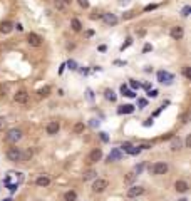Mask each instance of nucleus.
I'll use <instances>...</instances> for the list:
<instances>
[{
    "label": "nucleus",
    "instance_id": "33",
    "mask_svg": "<svg viewBox=\"0 0 191 201\" xmlns=\"http://www.w3.org/2000/svg\"><path fill=\"white\" fill-rule=\"evenodd\" d=\"M79 5L84 7V9H89V0H79Z\"/></svg>",
    "mask_w": 191,
    "mask_h": 201
},
{
    "label": "nucleus",
    "instance_id": "12",
    "mask_svg": "<svg viewBox=\"0 0 191 201\" xmlns=\"http://www.w3.org/2000/svg\"><path fill=\"white\" fill-rule=\"evenodd\" d=\"M169 35H171L174 40H181L183 35H184V30H183V27H173L171 32H169Z\"/></svg>",
    "mask_w": 191,
    "mask_h": 201
},
{
    "label": "nucleus",
    "instance_id": "50",
    "mask_svg": "<svg viewBox=\"0 0 191 201\" xmlns=\"http://www.w3.org/2000/svg\"><path fill=\"white\" fill-rule=\"evenodd\" d=\"M15 28H17V30L20 32V30H24V27L22 25H20V24H17V25H15Z\"/></svg>",
    "mask_w": 191,
    "mask_h": 201
},
{
    "label": "nucleus",
    "instance_id": "8",
    "mask_svg": "<svg viewBox=\"0 0 191 201\" xmlns=\"http://www.w3.org/2000/svg\"><path fill=\"white\" fill-rule=\"evenodd\" d=\"M141 194H144L143 186H131L129 190H127V198H138Z\"/></svg>",
    "mask_w": 191,
    "mask_h": 201
},
{
    "label": "nucleus",
    "instance_id": "2",
    "mask_svg": "<svg viewBox=\"0 0 191 201\" xmlns=\"http://www.w3.org/2000/svg\"><path fill=\"white\" fill-rule=\"evenodd\" d=\"M7 158L14 163L22 161V151H20V147H10V149L7 151Z\"/></svg>",
    "mask_w": 191,
    "mask_h": 201
},
{
    "label": "nucleus",
    "instance_id": "4",
    "mask_svg": "<svg viewBox=\"0 0 191 201\" xmlns=\"http://www.w3.org/2000/svg\"><path fill=\"white\" fill-rule=\"evenodd\" d=\"M27 42H29V46H32V47H40L42 46V37H40L39 34L30 32V34L27 35Z\"/></svg>",
    "mask_w": 191,
    "mask_h": 201
},
{
    "label": "nucleus",
    "instance_id": "20",
    "mask_svg": "<svg viewBox=\"0 0 191 201\" xmlns=\"http://www.w3.org/2000/svg\"><path fill=\"white\" fill-rule=\"evenodd\" d=\"M64 199H65V201H76V199H77V193H76V191H67V193L64 194Z\"/></svg>",
    "mask_w": 191,
    "mask_h": 201
},
{
    "label": "nucleus",
    "instance_id": "23",
    "mask_svg": "<svg viewBox=\"0 0 191 201\" xmlns=\"http://www.w3.org/2000/svg\"><path fill=\"white\" fill-rule=\"evenodd\" d=\"M171 149H173V151H178V149H181V141H180V138H173V142H171Z\"/></svg>",
    "mask_w": 191,
    "mask_h": 201
},
{
    "label": "nucleus",
    "instance_id": "43",
    "mask_svg": "<svg viewBox=\"0 0 191 201\" xmlns=\"http://www.w3.org/2000/svg\"><path fill=\"white\" fill-rule=\"evenodd\" d=\"M146 104H148L146 99H139V106H141V107H146Z\"/></svg>",
    "mask_w": 191,
    "mask_h": 201
},
{
    "label": "nucleus",
    "instance_id": "10",
    "mask_svg": "<svg viewBox=\"0 0 191 201\" xmlns=\"http://www.w3.org/2000/svg\"><path fill=\"white\" fill-rule=\"evenodd\" d=\"M59 128H60V126H59V122H57V121H51L47 126H45V131H47L49 136H54V134L59 133Z\"/></svg>",
    "mask_w": 191,
    "mask_h": 201
},
{
    "label": "nucleus",
    "instance_id": "11",
    "mask_svg": "<svg viewBox=\"0 0 191 201\" xmlns=\"http://www.w3.org/2000/svg\"><path fill=\"white\" fill-rule=\"evenodd\" d=\"M101 158H102V151L101 149H92L89 153L87 161H89V163H97V161H101Z\"/></svg>",
    "mask_w": 191,
    "mask_h": 201
},
{
    "label": "nucleus",
    "instance_id": "19",
    "mask_svg": "<svg viewBox=\"0 0 191 201\" xmlns=\"http://www.w3.org/2000/svg\"><path fill=\"white\" fill-rule=\"evenodd\" d=\"M70 25H72V30H74V32H81V28H82V24L79 22L77 19H72V20H70Z\"/></svg>",
    "mask_w": 191,
    "mask_h": 201
},
{
    "label": "nucleus",
    "instance_id": "29",
    "mask_svg": "<svg viewBox=\"0 0 191 201\" xmlns=\"http://www.w3.org/2000/svg\"><path fill=\"white\" fill-rule=\"evenodd\" d=\"M189 12H191V7H189V5H186L184 9L181 10V15H183V17H188V15H189Z\"/></svg>",
    "mask_w": 191,
    "mask_h": 201
},
{
    "label": "nucleus",
    "instance_id": "18",
    "mask_svg": "<svg viewBox=\"0 0 191 201\" xmlns=\"http://www.w3.org/2000/svg\"><path fill=\"white\" fill-rule=\"evenodd\" d=\"M131 112H134V106H131V104H126L119 109V114H131Z\"/></svg>",
    "mask_w": 191,
    "mask_h": 201
},
{
    "label": "nucleus",
    "instance_id": "30",
    "mask_svg": "<svg viewBox=\"0 0 191 201\" xmlns=\"http://www.w3.org/2000/svg\"><path fill=\"white\" fill-rule=\"evenodd\" d=\"M183 74H184V77H186V79H191V71H189V67H188V65H184V69H183Z\"/></svg>",
    "mask_w": 191,
    "mask_h": 201
},
{
    "label": "nucleus",
    "instance_id": "25",
    "mask_svg": "<svg viewBox=\"0 0 191 201\" xmlns=\"http://www.w3.org/2000/svg\"><path fill=\"white\" fill-rule=\"evenodd\" d=\"M30 158H32V151L30 149H27L25 153H22V161H29Z\"/></svg>",
    "mask_w": 191,
    "mask_h": 201
},
{
    "label": "nucleus",
    "instance_id": "7",
    "mask_svg": "<svg viewBox=\"0 0 191 201\" xmlns=\"http://www.w3.org/2000/svg\"><path fill=\"white\" fill-rule=\"evenodd\" d=\"M101 17H102V20H104L106 25H116V24L119 22V19L116 17L114 14H111V12H106V14H102Z\"/></svg>",
    "mask_w": 191,
    "mask_h": 201
},
{
    "label": "nucleus",
    "instance_id": "36",
    "mask_svg": "<svg viewBox=\"0 0 191 201\" xmlns=\"http://www.w3.org/2000/svg\"><path fill=\"white\" fill-rule=\"evenodd\" d=\"M67 65H69L70 69H72V71H76V69H77V67H76V62H74V60H69Z\"/></svg>",
    "mask_w": 191,
    "mask_h": 201
},
{
    "label": "nucleus",
    "instance_id": "39",
    "mask_svg": "<svg viewBox=\"0 0 191 201\" xmlns=\"http://www.w3.org/2000/svg\"><path fill=\"white\" fill-rule=\"evenodd\" d=\"M124 96H127V97H134L136 94H134V91H126V92H124Z\"/></svg>",
    "mask_w": 191,
    "mask_h": 201
},
{
    "label": "nucleus",
    "instance_id": "15",
    "mask_svg": "<svg viewBox=\"0 0 191 201\" xmlns=\"http://www.w3.org/2000/svg\"><path fill=\"white\" fill-rule=\"evenodd\" d=\"M35 184L40 188H47L49 184H51V178H47V176H39V178L35 179Z\"/></svg>",
    "mask_w": 191,
    "mask_h": 201
},
{
    "label": "nucleus",
    "instance_id": "53",
    "mask_svg": "<svg viewBox=\"0 0 191 201\" xmlns=\"http://www.w3.org/2000/svg\"><path fill=\"white\" fill-rule=\"evenodd\" d=\"M64 2H65V3H69V2H70V0H64Z\"/></svg>",
    "mask_w": 191,
    "mask_h": 201
},
{
    "label": "nucleus",
    "instance_id": "45",
    "mask_svg": "<svg viewBox=\"0 0 191 201\" xmlns=\"http://www.w3.org/2000/svg\"><path fill=\"white\" fill-rule=\"evenodd\" d=\"M189 146H191V136L186 138V147H189Z\"/></svg>",
    "mask_w": 191,
    "mask_h": 201
},
{
    "label": "nucleus",
    "instance_id": "47",
    "mask_svg": "<svg viewBox=\"0 0 191 201\" xmlns=\"http://www.w3.org/2000/svg\"><path fill=\"white\" fill-rule=\"evenodd\" d=\"M126 91H127V85H124V84H122V85H121V92L124 94V92H126Z\"/></svg>",
    "mask_w": 191,
    "mask_h": 201
},
{
    "label": "nucleus",
    "instance_id": "1",
    "mask_svg": "<svg viewBox=\"0 0 191 201\" xmlns=\"http://www.w3.org/2000/svg\"><path fill=\"white\" fill-rule=\"evenodd\" d=\"M20 139H22V131L20 129H10L9 133L5 134V141L12 142V144H17Z\"/></svg>",
    "mask_w": 191,
    "mask_h": 201
},
{
    "label": "nucleus",
    "instance_id": "42",
    "mask_svg": "<svg viewBox=\"0 0 191 201\" xmlns=\"http://www.w3.org/2000/svg\"><path fill=\"white\" fill-rule=\"evenodd\" d=\"M5 92H7V87H0V96H3V97H5V96H7Z\"/></svg>",
    "mask_w": 191,
    "mask_h": 201
},
{
    "label": "nucleus",
    "instance_id": "5",
    "mask_svg": "<svg viewBox=\"0 0 191 201\" xmlns=\"http://www.w3.org/2000/svg\"><path fill=\"white\" fill-rule=\"evenodd\" d=\"M107 186H109V181H107V179H96L94 184H92V191L94 193H102V191H106Z\"/></svg>",
    "mask_w": 191,
    "mask_h": 201
},
{
    "label": "nucleus",
    "instance_id": "16",
    "mask_svg": "<svg viewBox=\"0 0 191 201\" xmlns=\"http://www.w3.org/2000/svg\"><path fill=\"white\" fill-rule=\"evenodd\" d=\"M174 188H176V191L178 193H186L188 191V183L186 181H183V179H180V181H176V184H174Z\"/></svg>",
    "mask_w": 191,
    "mask_h": 201
},
{
    "label": "nucleus",
    "instance_id": "51",
    "mask_svg": "<svg viewBox=\"0 0 191 201\" xmlns=\"http://www.w3.org/2000/svg\"><path fill=\"white\" fill-rule=\"evenodd\" d=\"M129 0H119V3H127Z\"/></svg>",
    "mask_w": 191,
    "mask_h": 201
},
{
    "label": "nucleus",
    "instance_id": "17",
    "mask_svg": "<svg viewBox=\"0 0 191 201\" xmlns=\"http://www.w3.org/2000/svg\"><path fill=\"white\" fill-rule=\"evenodd\" d=\"M82 178H84V181H89V179H94V178H97V171H94V169H87V171H84V174H82Z\"/></svg>",
    "mask_w": 191,
    "mask_h": 201
},
{
    "label": "nucleus",
    "instance_id": "28",
    "mask_svg": "<svg viewBox=\"0 0 191 201\" xmlns=\"http://www.w3.org/2000/svg\"><path fill=\"white\" fill-rule=\"evenodd\" d=\"M134 179H136V174H134V173H129V174L126 176V183H127V184H131Z\"/></svg>",
    "mask_w": 191,
    "mask_h": 201
},
{
    "label": "nucleus",
    "instance_id": "26",
    "mask_svg": "<svg viewBox=\"0 0 191 201\" xmlns=\"http://www.w3.org/2000/svg\"><path fill=\"white\" fill-rule=\"evenodd\" d=\"M143 169H144V164H143V163H141V164H138V166L134 168V171H132V173H134L136 176H138V174H141V173H143Z\"/></svg>",
    "mask_w": 191,
    "mask_h": 201
},
{
    "label": "nucleus",
    "instance_id": "37",
    "mask_svg": "<svg viewBox=\"0 0 191 201\" xmlns=\"http://www.w3.org/2000/svg\"><path fill=\"white\" fill-rule=\"evenodd\" d=\"M156 7H158V5H146V7H144V12H149V10H154Z\"/></svg>",
    "mask_w": 191,
    "mask_h": 201
},
{
    "label": "nucleus",
    "instance_id": "41",
    "mask_svg": "<svg viewBox=\"0 0 191 201\" xmlns=\"http://www.w3.org/2000/svg\"><path fill=\"white\" fill-rule=\"evenodd\" d=\"M144 52H149V50H153V46H149V44H146V46H144V49H143Z\"/></svg>",
    "mask_w": 191,
    "mask_h": 201
},
{
    "label": "nucleus",
    "instance_id": "32",
    "mask_svg": "<svg viewBox=\"0 0 191 201\" xmlns=\"http://www.w3.org/2000/svg\"><path fill=\"white\" fill-rule=\"evenodd\" d=\"M134 15H136V12H134V10H129V12H126V14H124L122 17H124V19H132Z\"/></svg>",
    "mask_w": 191,
    "mask_h": 201
},
{
    "label": "nucleus",
    "instance_id": "44",
    "mask_svg": "<svg viewBox=\"0 0 191 201\" xmlns=\"http://www.w3.org/2000/svg\"><path fill=\"white\" fill-rule=\"evenodd\" d=\"M101 139L106 142V141H107V134H106V133H101Z\"/></svg>",
    "mask_w": 191,
    "mask_h": 201
},
{
    "label": "nucleus",
    "instance_id": "31",
    "mask_svg": "<svg viewBox=\"0 0 191 201\" xmlns=\"http://www.w3.org/2000/svg\"><path fill=\"white\" fill-rule=\"evenodd\" d=\"M5 128H7V119L0 116V131H3V129H5Z\"/></svg>",
    "mask_w": 191,
    "mask_h": 201
},
{
    "label": "nucleus",
    "instance_id": "38",
    "mask_svg": "<svg viewBox=\"0 0 191 201\" xmlns=\"http://www.w3.org/2000/svg\"><path fill=\"white\" fill-rule=\"evenodd\" d=\"M131 87H132V89H139V82H136V81H131Z\"/></svg>",
    "mask_w": 191,
    "mask_h": 201
},
{
    "label": "nucleus",
    "instance_id": "49",
    "mask_svg": "<svg viewBox=\"0 0 191 201\" xmlns=\"http://www.w3.org/2000/svg\"><path fill=\"white\" fill-rule=\"evenodd\" d=\"M86 35H87V37H92V35H94V32H92V30H87V32H86Z\"/></svg>",
    "mask_w": 191,
    "mask_h": 201
},
{
    "label": "nucleus",
    "instance_id": "48",
    "mask_svg": "<svg viewBox=\"0 0 191 201\" xmlns=\"http://www.w3.org/2000/svg\"><path fill=\"white\" fill-rule=\"evenodd\" d=\"M151 124H153V119H148V121L144 122V126H151Z\"/></svg>",
    "mask_w": 191,
    "mask_h": 201
},
{
    "label": "nucleus",
    "instance_id": "14",
    "mask_svg": "<svg viewBox=\"0 0 191 201\" xmlns=\"http://www.w3.org/2000/svg\"><path fill=\"white\" fill-rule=\"evenodd\" d=\"M12 28H14V24L9 22V20H5V22L0 24V32H2V34H10Z\"/></svg>",
    "mask_w": 191,
    "mask_h": 201
},
{
    "label": "nucleus",
    "instance_id": "22",
    "mask_svg": "<svg viewBox=\"0 0 191 201\" xmlns=\"http://www.w3.org/2000/svg\"><path fill=\"white\" fill-rule=\"evenodd\" d=\"M104 96H106V99H107V101H111V102H114V101H116V94H114L113 89H107V91L104 92Z\"/></svg>",
    "mask_w": 191,
    "mask_h": 201
},
{
    "label": "nucleus",
    "instance_id": "54",
    "mask_svg": "<svg viewBox=\"0 0 191 201\" xmlns=\"http://www.w3.org/2000/svg\"><path fill=\"white\" fill-rule=\"evenodd\" d=\"M3 201H10V199H3Z\"/></svg>",
    "mask_w": 191,
    "mask_h": 201
},
{
    "label": "nucleus",
    "instance_id": "24",
    "mask_svg": "<svg viewBox=\"0 0 191 201\" xmlns=\"http://www.w3.org/2000/svg\"><path fill=\"white\" fill-rule=\"evenodd\" d=\"M74 133L76 134L84 133V122H76V124H74Z\"/></svg>",
    "mask_w": 191,
    "mask_h": 201
},
{
    "label": "nucleus",
    "instance_id": "13",
    "mask_svg": "<svg viewBox=\"0 0 191 201\" xmlns=\"http://www.w3.org/2000/svg\"><path fill=\"white\" fill-rule=\"evenodd\" d=\"M121 158H122V151L119 149V147H116V149H113L109 153V156H107V161H119Z\"/></svg>",
    "mask_w": 191,
    "mask_h": 201
},
{
    "label": "nucleus",
    "instance_id": "40",
    "mask_svg": "<svg viewBox=\"0 0 191 201\" xmlns=\"http://www.w3.org/2000/svg\"><path fill=\"white\" fill-rule=\"evenodd\" d=\"M148 96H149V97H156V96H158V91H154V89H153V91L148 92Z\"/></svg>",
    "mask_w": 191,
    "mask_h": 201
},
{
    "label": "nucleus",
    "instance_id": "9",
    "mask_svg": "<svg viewBox=\"0 0 191 201\" xmlns=\"http://www.w3.org/2000/svg\"><path fill=\"white\" fill-rule=\"evenodd\" d=\"M14 101L15 102H19V104H27V101H29V94L25 91H17L14 94Z\"/></svg>",
    "mask_w": 191,
    "mask_h": 201
},
{
    "label": "nucleus",
    "instance_id": "52",
    "mask_svg": "<svg viewBox=\"0 0 191 201\" xmlns=\"http://www.w3.org/2000/svg\"><path fill=\"white\" fill-rule=\"evenodd\" d=\"M180 201H188V199H186V198H183V199H180Z\"/></svg>",
    "mask_w": 191,
    "mask_h": 201
},
{
    "label": "nucleus",
    "instance_id": "35",
    "mask_svg": "<svg viewBox=\"0 0 191 201\" xmlns=\"http://www.w3.org/2000/svg\"><path fill=\"white\" fill-rule=\"evenodd\" d=\"M141 153V149H139V147H134V146H132V149L129 151V154H139Z\"/></svg>",
    "mask_w": 191,
    "mask_h": 201
},
{
    "label": "nucleus",
    "instance_id": "3",
    "mask_svg": "<svg viewBox=\"0 0 191 201\" xmlns=\"http://www.w3.org/2000/svg\"><path fill=\"white\" fill-rule=\"evenodd\" d=\"M151 173L159 176V174H166L168 173V164L166 163H154V164L151 166Z\"/></svg>",
    "mask_w": 191,
    "mask_h": 201
},
{
    "label": "nucleus",
    "instance_id": "27",
    "mask_svg": "<svg viewBox=\"0 0 191 201\" xmlns=\"http://www.w3.org/2000/svg\"><path fill=\"white\" fill-rule=\"evenodd\" d=\"M131 149H132V144H131V142H124V144L121 146V151H126V153H129Z\"/></svg>",
    "mask_w": 191,
    "mask_h": 201
},
{
    "label": "nucleus",
    "instance_id": "34",
    "mask_svg": "<svg viewBox=\"0 0 191 201\" xmlns=\"http://www.w3.org/2000/svg\"><path fill=\"white\" fill-rule=\"evenodd\" d=\"M131 44H132V39H127V42H124L122 46H121V50H124V49H127V47L131 46Z\"/></svg>",
    "mask_w": 191,
    "mask_h": 201
},
{
    "label": "nucleus",
    "instance_id": "46",
    "mask_svg": "<svg viewBox=\"0 0 191 201\" xmlns=\"http://www.w3.org/2000/svg\"><path fill=\"white\" fill-rule=\"evenodd\" d=\"M56 7H59V9H64V5H62V2H59V0H57V2H56Z\"/></svg>",
    "mask_w": 191,
    "mask_h": 201
},
{
    "label": "nucleus",
    "instance_id": "6",
    "mask_svg": "<svg viewBox=\"0 0 191 201\" xmlns=\"http://www.w3.org/2000/svg\"><path fill=\"white\" fill-rule=\"evenodd\" d=\"M173 79H174V76H173V74H169V72H166V71H159V72H158V81L163 82V84H171Z\"/></svg>",
    "mask_w": 191,
    "mask_h": 201
},
{
    "label": "nucleus",
    "instance_id": "21",
    "mask_svg": "<svg viewBox=\"0 0 191 201\" xmlns=\"http://www.w3.org/2000/svg\"><path fill=\"white\" fill-rule=\"evenodd\" d=\"M51 94V85H44V87L39 89V96L40 97H47Z\"/></svg>",
    "mask_w": 191,
    "mask_h": 201
}]
</instances>
